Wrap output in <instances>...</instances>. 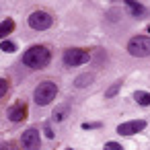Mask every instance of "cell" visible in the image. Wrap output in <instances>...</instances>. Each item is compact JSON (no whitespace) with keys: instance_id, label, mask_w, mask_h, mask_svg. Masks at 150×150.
<instances>
[{"instance_id":"obj_16","label":"cell","mask_w":150,"mask_h":150,"mask_svg":"<svg viewBox=\"0 0 150 150\" xmlns=\"http://www.w3.org/2000/svg\"><path fill=\"white\" fill-rule=\"evenodd\" d=\"M6 91H8V80L6 78H0V99L6 95Z\"/></svg>"},{"instance_id":"obj_3","label":"cell","mask_w":150,"mask_h":150,"mask_svg":"<svg viewBox=\"0 0 150 150\" xmlns=\"http://www.w3.org/2000/svg\"><path fill=\"white\" fill-rule=\"evenodd\" d=\"M127 52L134 56V58H146L150 56V35H136L129 39L127 43Z\"/></svg>"},{"instance_id":"obj_1","label":"cell","mask_w":150,"mask_h":150,"mask_svg":"<svg viewBox=\"0 0 150 150\" xmlns=\"http://www.w3.org/2000/svg\"><path fill=\"white\" fill-rule=\"evenodd\" d=\"M52 62V52L45 45H33L23 54V64L33 70H41Z\"/></svg>"},{"instance_id":"obj_13","label":"cell","mask_w":150,"mask_h":150,"mask_svg":"<svg viewBox=\"0 0 150 150\" xmlns=\"http://www.w3.org/2000/svg\"><path fill=\"white\" fill-rule=\"evenodd\" d=\"M13 31H15V21H13V19H6V21L0 23V37H6V35H11Z\"/></svg>"},{"instance_id":"obj_8","label":"cell","mask_w":150,"mask_h":150,"mask_svg":"<svg viewBox=\"0 0 150 150\" xmlns=\"http://www.w3.org/2000/svg\"><path fill=\"white\" fill-rule=\"evenodd\" d=\"M6 115H8V119H11V121H15V123L25 121V119H27V105H25L23 101H17L13 107H8Z\"/></svg>"},{"instance_id":"obj_18","label":"cell","mask_w":150,"mask_h":150,"mask_svg":"<svg viewBox=\"0 0 150 150\" xmlns=\"http://www.w3.org/2000/svg\"><path fill=\"white\" fill-rule=\"evenodd\" d=\"M84 129H93V127H101V123H82Z\"/></svg>"},{"instance_id":"obj_9","label":"cell","mask_w":150,"mask_h":150,"mask_svg":"<svg viewBox=\"0 0 150 150\" xmlns=\"http://www.w3.org/2000/svg\"><path fill=\"white\" fill-rule=\"evenodd\" d=\"M125 11L132 15V17H138V19H142V17H146L148 15V11H146V6L144 4H140L138 0H125Z\"/></svg>"},{"instance_id":"obj_10","label":"cell","mask_w":150,"mask_h":150,"mask_svg":"<svg viewBox=\"0 0 150 150\" xmlns=\"http://www.w3.org/2000/svg\"><path fill=\"white\" fill-rule=\"evenodd\" d=\"M95 74L93 72H86V74H80V76H76V80H74V86L76 88H84V86H91L93 82H95Z\"/></svg>"},{"instance_id":"obj_22","label":"cell","mask_w":150,"mask_h":150,"mask_svg":"<svg viewBox=\"0 0 150 150\" xmlns=\"http://www.w3.org/2000/svg\"><path fill=\"white\" fill-rule=\"evenodd\" d=\"M66 150H72V148H66Z\"/></svg>"},{"instance_id":"obj_19","label":"cell","mask_w":150,"mask_h":150,"mask_svg":"<svg viewBox=\"0 0 150 150\" xmlns=\"http://www.w3.org/2000/svg\"><path fill=\"white\" fill-rule=\"evenodd\" d=\"M45 136H47V138H50V140H52V138H54V129H52V127H50V125H45Z\"/></svg>"},{"instance_id":"obj_4","label":"cell","mask_w":150,"mask_h":150,"mask_svg":"<svg viewBox=\"0 0 150 150\" xmlns=\"http://www.w3.org/2000/svg\"><path fill=\"white\" fill-rule=\"evenodd\" d=\"M27 23H29V27H31V29H35V31H45V29H50V27H52L54 19H52V15H50V13L35 11V13H31V15H29Z\"/></svg>"},{"instance_id":"obj_21","label":"cell","mask_w":150,"mask_h":150,"mask_svg":"<svg viewBox=\"0 0 150 150\" xmlns=\"http://www.w3.org/2000/svg\"><path fill=\"white\" fill-rule=\"evenodd\" d=\"M148 35H150V27H148Z\"/></svg>"},{"instance_id":"obj_14","label":"cell","mask_w":150,"mask_h":150,"mask_svg":"<svg viewBox=\"0 0 150 150\" xmlns=\"http://www.w3.org/2000/svg\"><path fill=\"white\" fill-rule=\"evenodd\" d=\"M0 50H2V52H17V43L8 41V39H2V41H0Z\"/></svg>"},{"instance_id":"obj_2","label":"cell","mask_w":150,"mask_h":150,"mask_svg":"<svg viewBox=\"0 0 150 150\" xmlns=\"http://www.w3.org/2000/svg\"><path fill=\"white\" fill-rule=\"evenodd\" d=\"M56 95H58V86L52 80H43V82L37 84V88L33 93V99H35V103L39 107H45V105H50L56 99Z\"/></svg>"},{"instance_id":"obj_20","label":"cell","mask_w":150,"mask_h":150,"mask_svg":"<svg viewBox=\"0 0 150 150\" xmlns=\"http://www.w3.org/2000/svg\"><path fill=\"white\" fill-rule=\"evenodd\" d=\"M0 150H13L8 144H4V142H0Z\"/></svg>"},{"instance_id":"obj_12","label":"cell","mask_w":150,"mask_h":150,"mask_svg":"<svg viewBox=\"0 0 150 150\" xmlns=\"http://www.w3.org/2000/svg\"><path fill=\"white\" fill-rule=\"evenodd\" d=\"M134 101L140 103L142 107H148V105H150V93H146V91H136V93H134Z\"/></svg>"},{"instance_id":"obj_5","label":"cell","mask_w":150,"mask_h":150,"mask_svg":"<svg viewBox=\"0 0 150 150\" xmlns=\"http://www.w3.org/2000/svg\"><path fill=\"white\" fill-rule=\"evenodd\" d=\"M64 64L66 66H82V64H86L88 60H91V56L84 52V50H80V47H70V50H66L64 52Z\"/></svg>"},{"instance_id":"obj_17","label":"cell","mask_w":150,"mask_h":150,"mask_svg":"<svg viewBox=\"0 0 150 150\" xmlns=\"http://www.w3.org/2000/svg\"><path fill=\"white\" fill-rule=\"evenodd\" d=\"M103 150H123V146L117 144V142H107V144L103 146Z\"/></svg>"},{"instance_id":"obj_7","label":"cell","mask_w":150,"mask_h":150,"mask_svg":"<svg viewBox=\"0 0 150 150\" xmlns=\"http://www.w3.org/2000/svg\"><path fill=\"white\" fill-rule=\"evenodd\" d=\"M144 127H146V121H144V119H132V121L119 123V125H117V134H119V136L129 138V136H134V134L142 132Z\"/></svg>"},{"instance_id":"obj_11","label":"cell","mask_w":150,"mask_h":150,"mask_svg":"<svg viewBox=\"0 0 150 150\" xmlns=\"http://www.w3.org/2000/svg\"><path fill=\"white\" fill-rule=\"evenodd\" d=\"M68 113H70V105H60V107H56V109H54L52 119L60 123V121H64V119L68 117Z\"/></svg>"},{"instance_id":"obj_15","label":"cell","mask_w":150,"mask_h":150,"mask_svg":"<svg viewBox=\"0 0 150 150\" xmlns=\"http://www.w3.org/2000/svg\"><path fill=\"white\" fill-rule=\"evenodd\" d=\"M119 88H121V80H119V82H115V84H111V86L107 88V93H105V97H107V99H111V97H115V95L119 93Z\"/></svg>"},{"instance_id":"obj_6","label":"cell","mask_w":150,"mask_h":150,"mask_svg":"<svg viewBox=\"0 0 150 150\" xmlns=\"http://www.w3.org/2000/svg\"><path fill=\"white\" fill-rule=\"evenodd\" d=\"M21 142H23V148L25 150H39L41 148V138H39V132L35 127L25 129L23 136H21Z\"/></svg>"}]
</instances>
